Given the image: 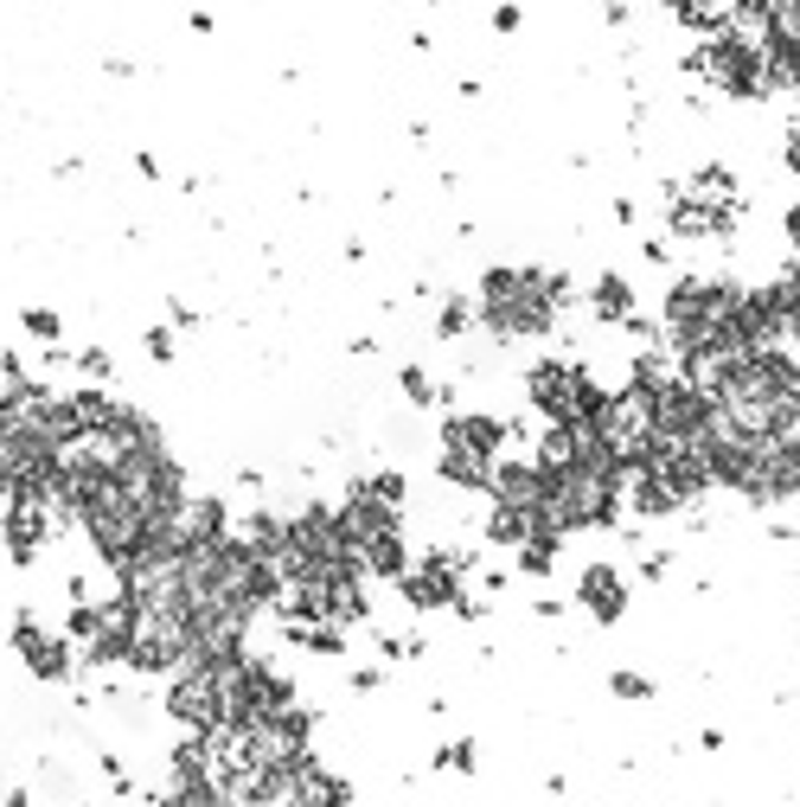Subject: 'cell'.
Instances as JSON below:
<instances>
[{
	"instance_id": "cell-1",
	"label": "cell",
	"mask_w": 800,
	"mask_h": 807,
	"mask_svg": "<svg viewBox=\"0 0 800 807\" xmlns=\"http://www.w3.org/2000/svg\"><path fill=\"white\" fill-rule=\"evenodd\" d=\"M570 283L557 269H487L481 276V327L493 339H539L557 327Z\"/></svg>"
},
{
	"instance_id": "cell-2",
	"label": "cell",
	"mask_w": 800,
	"mask_h": 807,
	"mask_svg": "<svg viewBox=\"0 0 800 807\" xmlns=\"http://www.w3.org/2000/svg\"><path fill=\"white\" fill-rule=\"evenodd\" d=\"M621 481L615 462H570V469H544V520L557 532H595L615 525L621 513Z\"/></svg>"
},
{
	"instance_id": "cell-3",
	"label": "cell",
	"mask_w": 800,
	"mask_h": 807,
	"mask_svg": "<svg viewBox=\"0 0 800 807\" xmlns=\"http://www.w3.org/2000/svg\"><path fill=\"white\" fill-rule=\"evenodd\" d=\"M685 71L704 78L711 90L723 97H737V104H755V97H769V65H762V46L743 39V32L723 20L718 32H704V46L685 58Z\"/></svg>"
},
{
	"instance_id": "cell-4",
	"label": "cell",
	"mask_w": 800,
	"mask_h": 807,
	"mask_svg": "<svg viewBox=\"0 0 800 807\" xmlns=\"http://www.w3.org/2000/svg\"><path fill=\"white\" fill-rule=\"evenodd\" d=\"M525 391H532L539 417H551V423H595L602 417V404H609V391L595 385L583 365H570V360H539L532 372H525Z\"/></svg>"
},
{
	"instance_id": "cell-5",
	"label": "cell",
	"mask_w": 800,
	"mask_h": 807,
	"mask_svg": "<svg viewBox=\"0 0 800 807\" xmlns=\"http://www.w3.org/2000/svg\"><path fill=\"white\" fill-rule=\"evenodd\" d=\"M167 718L180 730H225V660H186V667H174Z\"/></svg>"
},
{
	"instance_id": "cell-6",
	"label": "cell",
	"mask_w": 800,
	"mask_h": 807,
	"mask_svg": "<svg viewBox=\"0 0 800 807\" xmlns=\"http://www.w3.org/2000/svg\"><path fill=\"white\" fill-rule=\"evenodd\" d=\"M65 634H71V648H78L90 667H122V660H129V602H122V590L109 602H78L71 622H65Z\"/></svg>"
},
{
	"instance_id": "cell-7",
	"label": "cell",
	"mask_w": 800,
	"mask_h": 807,
	"mask_svg": "<svg viewBox=\"0 0 800 807\" xmlns=\"http://www.w3.org/2000/svg\"><path fill=\"white\" fill-rule=\"evenodd\" d=\"M462 577H467L462 551H429L423 564H404L391 583H397V597L411 602V609L429 616V609H455V602H462Z\"/></svg>"
},
{
	"instance_id": "cell-8",
	"label": "cell",
	"mask_w": 800,
	"mask_h": 807,
	"mask_svg": "<svg viewBox=\"0 0 800 807\" xmlns=\"http://www.w3.org/2000/svg\"><path fill=\"white\" fill-rule=\"evenodd\" d=\"M13 648H20V660H27V673H39L46 686H58V679L78 673V648H71V634H52V628H39L32 616L13 622Z\"/></svg>"
},
{
	"instance_id": "cell-9",
	"label": "cell",
	"mask_w": 800,
	"mask_h": 807,
	"mask_svg": "<svg viewBox=\"0 0 800 807\" xmlns=\"http://www.w3.org/2000/svg\"><path fill=\"white\" fill-rule=\"evenodd\" d=\"M737 211H743V199H711V193H679V186H672L666 225H672V237L698 244V237H723L737 225Z\"/></svg>"
},
{
	"instance_id": "cell-10",
	"label": "cell",
	"mask_w": 800,
	"mask_h": 807,
	"mask_svg": "<svg viewBox=\"0 0 800 807\" xmlns=\"http://www.w3.org/2000/svg\"><path fill=\"white\" fill-rule=\"evenodd\" d=\"M487 494H493V506L539 513V506H544V469H539V462H493Z\"/></svg>"
},
{
	"instance_id": "cell-11",
	"label": "cell",
	"mask_w": 800,
	"mask_h": 807,
	"mask_svg": "<svg viewBox=\"0 0 800 807\" xmlns=\"http://www.w3.org/2000/svg\"><path fill=\"white\" fill-rule=\"evenodd\" d=\"M576 602H583V609H590L602 628H615L621 616H628V583H621L615 564H590V571H583V583H576Z\"/></svg>"
},
{
	"instance_id": "cell-12",
	"label": "cell",
	"mask_w": 800,
	"mask_h": 807,
	"mask_svg": "<svg viewBox=\"0 0 800 807\" xmlns=\"http://www.w3.org/2000/svg\"><path fill=\"white\" fill-rule=\"evenodd\" d=\"M493 462H500V455H481V449L448 443V436H442V481H455V488H467V494H487Z\"/></svg>"
},
{
	"instance_id": "cell-13",
	"label": "cell",
	"mask_w": 800,
	"mask_h": 807,
	"mask_svg": "<svg viewBox=\"0 0 800 807\" xmlns=\"http://www.w3.org/2000/svg\"><path fill=\"white\" fill-rule=\"evenodd\" d=\"M442 436H448V443L481 449V455H500V449H506V423L487 417V411H467V417H448V423H442Z\"/></svg>"
},
{
	"instance_id": "cell-14",
	"label": "cell",
	"mask_w": 800,
	"mask_h": 807,
	"mask_svg": "<svg viewBox=\"0 0 800 807\" xmlns=\"http://www.w3.org/2000/svg\"><path fill=\"white\" fill-rule=\"evenodd\" d=\"M590 302H595V314H602V321H628V314H634V288H628V276H615V269H609V276L590 288Z\"/></svg>"
},
{
	"instance_id": "cell-15",
	"label": "cell",
	"mask_w": 800,
	"mask_h": 807,
	"mask_svg": "<svg viewBox=\"0 0 800 807\" xmlns=\"http://www.w3.org/2000/svg\"><path fill=\"white\" fill-rule=\"evenodd\" d=\"M660 7H666V13L685 32H718L723 27V7H718V0H660Z\"/></svg>"
},
{
	"instance_id": "cell-16",
	"label": "cell",
	"mask_w": 800,
	"mask_h": 807,
	"mask_svg": "<svg viewBox=\"0 0 800 807\" xmlns=\"http://www.w3.org/2000/svg\"><path fill=\"white\" fill-rule=\"evenodd\" d=\"M532 525H539V513H518V506H493V513H487V539H493V545H506V551H513L518 539L532 532Z\"/></svg>"
},
{
	"instance_id": "cell-17",
	"label": "cell",
	"mask_w": 800,
	"mask_h": 807,
	"mask_svg": "<svg viewBox=\"0 0 800 807\" xmlns=\"http://www.w3.org/2000/svg\"><path fill=\"white\" fill-rule=\"evenodd\" d=\"M397 385H404V397H411V404H423V411H429V404H442V385L423 372V365H404V372H397Z\"/></svg>"
},
{
	"instance_id": "cell-18",
	"label": "cell",
	"mask_w": 800,
	"mask_h": 807,
	"mask_svg": "<svg viewBox=\"0 0 800 807\" xmlns=\"http://www.w3.org/2000/svg\"><path fill=\"white\" fill-rule=\"evenodd\" d=\"M474 762H481L474 737H455V744H442L436 750V769H455V776H474Z\"/></svg>"
},
{
	"instance_id": "cell-19",
	"label": "cell",
	"mask_w": 800,
	"mask_h": 807,
	"mask_svg": "<svg viewBox=\"0 0 800 807\" xmlns=\"http://www.w3.org/2000/svg\"><path fill=\"white\" fill-rule=\"evenodd\" d=\"M723 20H730V27L743 32V39H755V32L769 27V0H737V7L723 13Z\"/></svg>"
},
{
	"instance_id": "cell-20",
	"label": "cell",
	"mask_w": 800,
	"mask_h": 807,
	"mask_svg": "<svg viewBox=\"0 0 800 807\" xmlns=\"http://www.w3.org/2000/svg\"><path fill=\"white\" fill-rule=\"evenodd\" d=\"M762 32H781V39L800 46V0H769V27Z\"/></svg>"
},
{
	"instance_id": "cell-21",
	"label": "cell",
	"mask_w": 800,
	"mask_h": 807,
	"mask_svg": "<svg viewBox=\"0 0 800 807\" xmlns=\"http://www.w3.org/2000/svg\"><path fill=\"white\" fill-rule=\"evenodd\" d=\"M359 488H365V494H378V500H391V506H404V474H397V469L359 474Z\"/></svg>"
},
{
	"instance_id": "cell-22",
	"label": "cell",
	"mask_w": 800,
	"mask_h": 807,
	"mask_svg": "<svg viewBox=\"0 0 800 807\" xmlns=\"http://www.w3.org/2000/svg\"><path fill=\"white\" fill-rule=\"evenodd\" d=\"M467 321H474V308L448 295V302H442V314H436V334H442V339H455V334H467Z\"/></svg>"
},
{
	"instance_id": "cell-23",
	"label": "cell",
	"mask_w": 800,
	"mask_h": 807,
	"mask_svg": "<svg viewBox=\"0 0 800 807\" xmlns=\"http://www.w3.org/2000/svg\"><path fill=\"white\" fill-rule=\"evenodd\" d=\"M609 692H615V699H628V705H641V699H653V679H641V673H609Z\"/></svg>"
},
{
	"instance_id": "cell-24",
	"label": "cell",
	"mask_w": 800,
	"mask_h": 807,
	"mask_svg": "<svg viewBox=\"0 0 800 807\" xmlns=\"http://www.w3.org/2000/svg\"><path fill=\"white\" fill-rule=\"evenodd\" d=\"M20 327H27L32 339H58V334H65V321H58L52 308H27V314H20Z\"/></svg>"
},
{
	"instance_id": "cell-25",
	"label": "cell",
	"mask_w": 800,
	"mask_h": 807,
	"mask_svg": "<svg viewBox=\"0 0 800 807\" xmlns=\"http://www.w3.org/2000/svg\"><path fill=\"white\" fill-rule=\"evenodd\" d=\"M71 365H78L83 378H109V353H103V346H83V353H78Z\"/></svg>"
},
{
	"instance_id": "cell-26",
	"label": "cell",
	"mask_w": 800,
	"mask_h": 807,
	"mask_svg": "<svg viewBox=\"0 0 800 807\" xmlns=\"http://www.w3.org/2000/svg\"><path fill=\"white\" fill-rule=\"evenodd\" d=\"M148 353L167 365V360H174V334H167V327H148Z\"/></svg>"
},
{
	"instance_id": "cell-27",
	"label": "cell",
	"mask_w": 800,
	"mask_h": 807,
	"mask_svg": "<svg viewBox=\"0 0 800 807\" xmlns=\"http://www.w3.org/2000/svg\"><path fill=\"white\" fill-rule=\"evenodd\" d=\"M378 686H385V673H378V667H359V673H353V692H378Z\"/></svg>"
},
{
	"instance_id": "cell-28",
	"label": "cell",
	"mask_w": 800,
	"mask_h": 807,
	"mask_svg": "<svg viewBox=\"0 0 800 807\" xmlns=\"http://www.w3.org/2000/svg\"><path fill=\"white\" fill-rule=\"evenodd\" d=\"M666 564H672L666 551H646V558H641V571H646V577H666Z\"/></svg>"
},
{
	"instance_id": "cell-29",
	"label": "cell",
	"mask_w": 800,
	"mask_h": 807,
	"mask_svg": "<svg viewBox=\"0 0 800 807\" xmlns=\"http://www.w3.org/2000/svg\"><path fill=\"white\" fill-rule=\"evenodd\" d=\"M493 27H500V32H518V7H513V0H506V7L493 13Z\"/></svg>"
},
{
	"instance_id": "cell-30",
	"label": "cell",
	"mask_w": 800,
	"mask_h": 807,
	"mask_svg": "<svg viewBox=\"0 0 800 807\" xmlns=\"http://www.w3.org/2000/svg\"><path fill=\"white\" fill-rule=\"evenodd\" d=\"M7 807H32V801H27V795H7Z\"/></svg>"
}]
</instances>
